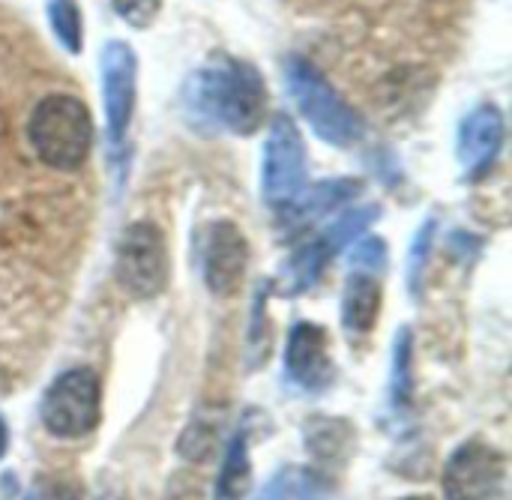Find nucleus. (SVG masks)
<instances>
[{"mask_svg": "<svg viewBox=\"0 0 512 500\" xmlns=\"http://www.w3.org/2000/svg\"><path fill=\"white\" fill-rule=\"evenodd\" d=\"M183 114L195 129L252 135L267 117L261 72L237 57H213L183 84Z\"/></svg>", "mask_w": 512, "mask_h": 500, "instance_id": "f257e3e1", "label": "nucleus"}, {"mask_svg": "<svg viewBox=\"0 0 512 500\" xmlns=\"http://www.w3.org/2000/svg\"><path fill=\"white\" fill-rule=\"evenodd\" d=\"M27 135L36 156L45 165L57 171H75L84 165L90 153L93 120L81 99L66 93H51L39 99V105L33 108Z\"/></svg>", "mask_w": 512, "mask_h": 500, "instance_id": "f03ea898", "label": "nucleus"}, {"mask_svg": "<svg viewBox=\"0 0 512 500\" xmlns=\"http://www.w3.org/2000/svg\"><path fill=\"white\" fill-rule=\"evenodd\" d=\"M285 84L297 108L303 111V117L312 123V129L324 141L336 147H351L363 138L360 114L330 87V81L312 63H306L303 57H288Z\"/></svg>", "mask_w": 512, "mask_h": 500, "instance_id": "7ed1b4c3", "label": "nucleus"}, {"mask_svg": "<svg viewBox=\"0 0 512 500\" xmlns=\"http://www.w3.org/2000/svg\"><path fill=\"white\" fill-rule=\"evenodd\" d=\"M102 417V384L99 375L87 366L69 369L51 381L39 402L42 426L63 441L90 435Z\"/></svg>", "mask_w": 512, "mask_h": 500, "instance_id": "20e7f679", "label": "nucleus"}, {"mask_svg": "<svg viewBox=\"0 0 512 500\" xmlns=\"http://www.w3.org/2000/svg\"><path fill=\"white\" fill-rule=\"evenodd\" d=\"M114 279L135 300L162 294L168 282V249L153 222H132L123 228L114 252Z\"/></svg>", "mask_w": 512, "mask_h": 500, "instance_id": "39448f33", "label": "nucleus"}, {"mask_svg": "<svg viewBox=\"0 0 512 500\" xmlns=\"http://www.w3.org/2000/svg\"><path fill=\"white\" fill-rule=\"evenodd\" d=\"M102 105H105V123H108V147L117 162L126 156V135L135 114V81H138V60L135 51L111 39L102 48Z\"/></svg>", "mask_w": 512, "mask_h": 500, "instance_id": "423d86ee", "label": "nucleus"}, {"mask_svg": "<svg viewBox=\"0 0 512 500\" xmlns=\"http://www.w3.org/2000/svg\"><path fill=\"white\" fill-rule=\"evenodd\" d=\"M306 186V147L300 129L288 114H276L270 120L264 165H261V189L267 204H288Z\"/></svg>", "mask_w": 512, "mask_h": 500, "instance_id": "0eeeda50", "label": "nucleus"}, {"mask_svg": "<svg viewBox=\"0 0 512 500\" xmlns=\"http://www.w3.org/2000/svg\"><path fill=\"white\" fill-rule=\"evenodd\" d=\"M507 483V462L492 444L465 441L444 468L447 500H498Z\"/></svg>", "mask_w": 512, "mask_h": 500, "instance_id": "6e6552de", "label": "nucleus"}, {"mask_svg": "<svg viewBox=\"0 0 512 500\" xmlns=\"http://www.w3.org/2000/svg\"><path fill=\"white\" fill-rule=\"evenodd\" d=\"M285 378L309 396H321L336 384V363L330 354V336L312 321H297L288 333Z\"/></svg>", "mask_w": 512, "mask_h": 500, "instance_id": "1a4fd4ad", "label": "nucleus"}, {"mask_svg": "<svg viewBox=\"0 0 512 500\" xmlns=\"http://www.w3.org/2000/svg\"><path fill=\"white\" fill-rule=\"evenodd\" d=\"M249 264V243L234 222H213L204 237V282L216 297L237 294Z\"/></svg>", "mask_w": 512, "mask_h": 500, "instance_id": "9d476101", "label": "nucleus"}, {"mask_svg": "<svg viewBox=\"0 0 512 500\" xmlns=\"http://www.w3.org/2000/svg\"><path fill=\"white\" fill-rule=\"evenodd\" d=\"M504 144V114L495 105L474 108L459 126V162L468 177L489 171Z\"/></svg>", "mask_w": 512, "mask_h": 500, "instance_id": "9b49d317", "label": "nucleus"}, {"mask_svg": "<svg viewBox=\"0 0 512 500\" xmlns=\"http://www.w3.org/2000/svg\"><path fill=\"white\" fill-rule=\"evenodd\" d=\"M360 192V180H327L321 186L312 189H300L288 204H282V222H288L291 228H306L330 213H336L339 207H345L354 195Z\"/></svg>", "mask_w": 512, "mask_h": 500, "instance_id": "f8f14e48", "label": "nucleus"}, {"mask_svg": "<svg viewBox=\"0 0 512 500\" xmlns=\"http://www.w3.org/2000/svg\"><path fill=\"white\" fill-rule=\"evenodd\" d=\"M381 315V273L348 270L342 294V324L351 336H366L375 330Z\"/></svg>", "mask_w": 512, "mask_h": 500, "instance_id": "ddd939ff", "label": "nucleus"}, {"mask_svg": "<svg viewBox=\"0 0 512 500\" xmlns=\"http://www.w3.org/2000/svg\"><path fill=\"white\" fill-rule=\"evenodd\" d=\"M252 500H336V489L315 468L285 465Z\"/></svg>", "mask_w": 512, "mask_h": 500, "instance_id": "4468645a", "label": "nucleus"}, {"mask_svg": "<svg viewBox=\"0 0 512 500\" xmlns=\"http://www.w3.org/2000/svg\"><path fill=\"white\" fill-rule=\"evenodd\" d=\"M330 258H333V252L327 249V243L321 240V234H318L312 243L294 249V255L285 261V267H282V273H279V279H276L279 294L294 297V294L309 291V288L318 282V276L324 273V264H327Z\"/></svg>", "mask_w": 512, "mask_h": 500, "instance_id": "2eb2a0df", "label": "nucleus"}, {"mask_svg": "<svg viewBox=\"0 0 512 500\" xmlns=\"http://www.w3.org/2000/svg\"><path fill=\"white\" fill-rule=\"evenodd\" d=\"M252 486V465H249V435L237 429L225 447L222 471L213 489V500H243Z\"/></svg>", "mask_w": 512, "mask_h": 500, "instance_id": "dca6fc26", "label": "nucleus"}, {"mask_svg": "<svg viewBox=\"0 0 512 500\" xmlns=\"http://www.w3.org/2000/svg\"><path fill=\"white\" fill-rule=\"evenodd\" d=\"M411 360H414V339H411V330L402 327L390 354V363H393L390 366V405L396 414H402L411 405V393H414Z\"/></svg>", "mask_w": 512, "mask_h": 500, "instance_id": "f3484780", "label": "nucleus"}, {"mask_svg": "<svg viewBox=\"0 0 512 500\" xmlns=\"http://www.w3.org/2000/svg\"><path fill=\"white\" fill-rule=\"evenodd\" d=\"M270 324H267V291L261 288L252 303V318H249V333H246V366L261 369L270 357Z\"/></svg>", "mask_w": 512, "mask_h": 500, "instance_id": "a211bd4d", "label": "nucleus"}, {"mask_svg": "<svg viewBox=\"0 0 512 500\" xmlns=\"http://www.w3.org/2000/svg\"><path fill=\"white\" fill-rule=\"evenodd\" d=\"M48 21H51L57 42L69 54H78L84 33H81V12H78L75 0H48Z\"/></svg>", "mask_w": 512, "mask_h": 500, "instance_id": "6ab92c4d", "label": "nucleus"}, {"mask_svg": "<svg viewBox=\"0 0 512 500\" xmlns=\"http://www.w3.org/2000/svg\"><path fill=\"white\" fill-rule=\"evenodd\" d=\"M384 267H387V246H384V240L369 237V240H360V243L351 249L348 270H372V273H384Z\"/></svg>", "mask_w": 512, "mask_h": 500, "instance_id": "aec40b11", "label": "nucleus"}, {"mask_svg": "<svg viewBox=\"0 0 512 500\" xmlns=\"http://www.w3.org/2000/svg\"><path fill=\"white\" fill-rule=\"evenodd\" d=\"M159 3L162 0H111L114 12L135 30H147L153 24V18L159 15Z\"/></svg>", "mask_w": 512, "mask_h": 500, "instance_id": "412c9836", "label": "nucleus"}, {"mask_svg": "<svg viewBox=\"0 0 512 500\" xmlns=\"http://www.w3.org/2000/svg\"><path fill=\"white\" fill-rule=\"evenodd\" d=\"M432 237H435V222L429 219L420 234L414 237V246H411V261H408V282L417 294V282L423 276V267H426V258H429V249H432Z\"/></svg>", "mask_w": 512, "mask_h": 500, "instance_id": "4be33fe9", "label": "nucleus"}, {"mask_svg": "<svg viewBox=\"0 0 512 500\" xmlns=\"http://www.w3.org/2000/svg\"><path fill=\"white\" fill-rule=\"evenodd\" d=\"M27 500H78V492L63 483V480H51V477H39V483L33 486V492Z\"/></svg>", "mask_w": 512, "mask_h": 500, "instance_id": "5701e85b", "label": "nucleus"}, {"mask_svg": "<svg viewBox=\"0 0 512 500\" xmlns=\"http://www.w3.org/2000/svg\"><path fill=\"white\" fill-rule=\"evenodd\" d=\"M6 450H9V429H6V423L0 417V459L6 456Z\"/></svg>", "mask_w": 512, "mask_h": 500, "instance_id": "b1692460", "label": "nucleus"}, {"mask_svg": "<svg viewBox=\"0 0 512 500\" xmlns=\"http://www.w3.org/2000/svg\"><path fill=\"white\" fill-rule=\"evenodd\" d=\"M405 500H432V498H405Z\"/></svg>", "mask_w": 512, "mask_h": 500, "instance_id": "393cba45", "label": "nucleus"}]
</instances>
